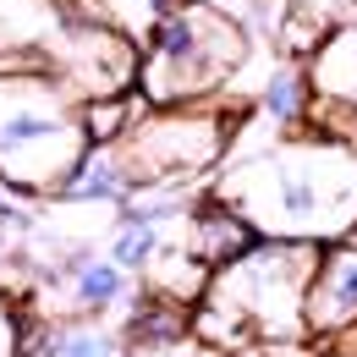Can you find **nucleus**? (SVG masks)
<instances>
[{
    "mask_svg": "<svg viewBox=\"0 0 357 357\" xmlns=\"http://www.w3.org/2000/svg\"><path fill=\"white\" fill-rule=\"evenodd\" d=\"M220 198L269 236L335 242L357 225V143L335 132L275 143L225 171Z\"/></svg>",
    "mask_w": 357,
    "mask_h": 357,
    "instance_id": "obj_1",
    "label": "nucleus"
},
{
    "mask_svg": "<svg viewBox=\"0 0 357 357\" xmlns=\"http://www.w3.org/2000/svg\"><path fill=\"white\" fill-rule=\"evenodd\" d=\"M89 154L83 99L45 66L0 72V187L22 198H55Z\"/></svg>",
    "mask_w": 357,
    "mask_h": 357,
    "instance_id": "obj_2",
    "label": "nucleus"
},
{
    "mask_svg": "<svg viewBox=\"0 0 357 357\" xmlns=\"http://www.w3.org/2000/svg\"><path fill=\"white\" fill-rule=\"evenodd\" d=\"M143 61H137V99L143 110L160 105H198L242 72L248 61V28L215 6V0H176L165 17L143 28Z\"/></svg>",
    "mask_w": 357,
    "mask_h": 357,
    "instance_id": "obj_3",
    "label": "nucleus"
},
{
    "mask_svg": "<svg viewBox=\"0 0 357 357\" xmlns=\"http://www.w3.org/2000/svg\"><path fill=\"white\" fill-rule=\"evenodd\" d=\"M242 127V110H225L215 99L198 105H160L143 110L132 132L121 137V160L132 171L137 187H160V181H198L215 171L231 149V132Z\"/></svg>",
    "mask_w": 357,
    "mask_h": 357,
    "instance_id": "obj_4",
    "label": "nucleus"
},
{
    "mask_svg": "<svg viewBox=\"0 0 357 357\" xmlns=\"http://www.w3.org/2000/svg\"><path fill=\"white\" fill-rule=\"evenodd\" d=\"M357 324V242L335 236L319 242V259L308 275V335H341Z\"/></svg>",
    "mask_w": 357,
    "mask_h": 357,
    "instance_id": "obj_5",
    "label": "nucleus"
},
{
    "mask_svg": "<svg viewBox=\"0 0 357 357\" xmlns=\"http://www.w3.org/2000/svg\"><path fill=\"white\" fill-rule=\"evenodd\" d=\"M66 0H0V72L17 66H45L61 39Z\"/></svg>",
    "mask_w": 357,
    "mask_h": 357,
    "instance_id": "obj_6",
    "label": "nucleus"
},
{
    "mask_svg": "<svg viewBox=\"0 0 357 357\" xmlns=\"http://www.w3.org/2000/svg\"><path fill=\"white\" fill-rule=\"evenodd\" d=\"M132 192H137V181L127 171V160H121V149L116 143H89V154L77 160V171L61 181V192L50 204H61V209H116Z\"/></svg>",
    "mask_w": 357,
    "mask_h": 357,
    "instance_id": "obj_7",
    "label": "nucleus"
},
{
    "mask_svg": "<svg viewBox=\"0 0 357 357\" xmlns=\"http://www.w3.org/2000/svg\"><path fill=\"white\" fill-rule=\"evenodd\" d=\"M303 72L313 83V110H357V22H335Z\"/></svg>",
    "mask_w": 357,
    "mask_h": 357,
    "instance_id": "obj_8",
    "label": "nucleus"
},
{
    "mask_svg": "<svg viewBox=\"0 0 357 357\" xmlns=\"http://www.w3.org/2000/svg\"><path fill=\"white\" fill-rule=\"evenodd\" d=\"M121 341H127V352L181 347V341H192V308L176 303V297H160L154 286H143L121 303Z\"/></svg>",
    "mask_w": 357,
    "mask_h": 357,
    "instance_id": "obj_9",
    "label": "nucleus"
},
{
    "mask_svg": "<svg viewBox=\"0 0 357 357\" xmlns=\"http://www.w3.org/2000/svg\"><path fill=\"white\" fill-rule=\"evenodd\" d=\"M22 357H132L121 330H99L93 319H72V324H39L28 330V352Z\"/></svg>",
    "mask_w": 357,
    "mask_h": 357,
    "instance_id": "obj_10",
    "label": "nucleus"
},
{
    "mask_svg": "<svg viewBox=\"0 0 357 357\" xmlns=\"http://www.w3.org/2000/svg\"><path fill=\"white\" fill-rule=\"evenodd\" d=\"M66 291H72V313L77 319H105V313H121V303L132 297V275L116 259L93 253L89 264L66 280Z\"/></svg>",
    "mask_w": 357,
    "mask_h": 357,
    "instance_id": "obj_11",
    "label": "nucleus"
},
{
    "mask_svg": "<svg viewBox=\"0 0 357 357\" xmlns=\"http://www.w3.org/2000/svg\"><path fill=\"white\" fill-rule=\"evenodd\" d=\"M259 110H264L280 132L308 127L313 121V83H308V72H303V61H280V66L269 72L264 89H259Z\"/></svg>",
    "mask_w": 357,
    "mask_h": 357,
    "instance_id": "obj_12",
    "label": "nucleus"
},
{
    "mask_svg": "<svg viewBox=\"0 0 357 357\" xmlns=\"http://www.w3.org/2000/svg\"><path fill=\"white\" fill-rule=\"evenodd\" d=\"M165 248V225H143V220H110V242H105V259L127 269V275H143L154 264V253Z\"/></svg>",
    "mask_w": 357,
    "mask_h": 357,
    "instance_id": "obj_13",
    "label": "nucleus"
},
{
    "mask_svg": "<svg viewBox=\"0 0 357 357\" xmlns=\"http://www.w3.org/2000/svg\"><path fill=\"white\" fill-rule=\"evenodd\" d=\"M143 116V99L132 93H105V99H83V132L89 143H121L132 132V121Z\"/></svg>",
    "mask_w": 357,
    "mask_h": 357,
    "instance_id": "obj_14",
    "label": "nucleus"
},
{
    "mask_svg": "<svg viewBox=\"0 0 357 357\" xmlns=\"http://www.w3.org/2000/svg\"><path fill=\"white\" fill-rule=\"evenodd\" d=\"M28 330H33V313L17 291L0 286V357H22L28 352Z\"/></svg>",
    "mask_w": 357,
    "mask_h": 357,
    "instance_id": "obj_15",
    "label": "nucleus"
},
{
    "mask_svg": "<svg viewBox=\"0 0 357 357\" xmlns=\"http://www.w3.org/2000/svg\"><path fill=\"white\" fill-rule=\"evenodd\" d=\"M132 357H204L192 341H181V347H154V352H132Z\"/></svg>",
    "mask_w": 357,
    "mask_h": 357,
    "instance_id": "obj_16",
    "label": "nucleus"
},
{
    "mask_svg": "<svg viewBox=\"0 0 357 357\" xmlns=\"http://www.w3.org/2000/svg\"><path fill=\"white\" fill-rule=\"evenodd\" d=\"M11 253H17V236H11V231H6V225H0V264H6V259H11Z\"/></svg>",
    "mask_w": 357,
    "mask_h": 357,
    "instance_id": "obj_17",
    "label": "nucleus"
},
{
    "mask_svg": "<svg viewBox=\"0 0 357 357\" xmlns=\"http://www.w3.org/2000/svg\"><path fill=\"white\" fill-rule=\"evenodd\" d=\"M330 357H357V352H352V347H347V341H341V347H335V352H330Z\"/></svg>",
    "mask_w": 357,
    "mask_h": 357,
    "instance_id": "obj_18",
    "label": "nucleus"
},
{
    "mask_svg": "<svg viewBox=\"0 0 357 357\" xmlns=\"http://www.w3.org/2000/svg\"><path fill=\"white\" fill-rule=\"evenodd\" d=\"M347 236H352V242H357V225H352V231H347Z\"/></svg>",
    "mask_w": 357,
    "mask_h": 357,
    "instance_id": "obj_19",
    "label": "nucleus"
}]
</instances>
